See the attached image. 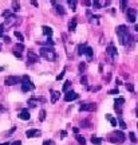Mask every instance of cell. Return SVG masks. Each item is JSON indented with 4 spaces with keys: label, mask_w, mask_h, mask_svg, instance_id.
<instances>
[{
    "label": "cell",
    "mask_w": 138,
    "mask_h": 145,
    "mask_svg": "<svg viewBox=\"0 0 138 145\" xmlns=\"http://www.w3.org/2000/svg\"><path fill=\"white\" fill-rule=\"evenodd\" d=\"M22 51H24V44L23 43H17L14 47V55L17 56L19 59H22Z\"/></svg>",
    "instance_id": "obj_9"
},
{
    "label": "cell",
    "mask_w": 138,
    "mask_h": 145,
    "mask_svg": "<svg viewBox=\"0 0 138 145\" xmlns=\"http://www.w3.org/2000/svg\"><path fill=\"white\" fill-rule=\"evenodd\" d=\"M4 42H6V43H9V42H11V39H9L8 36H4Z\"/></svg>",
    "instance_id": "obj_45"
},
{
    "label": "cell",
    "mask_w": 138,
    "mask_h": 145,
    "mask_svg": "<svg viewBox=\"0 0 138 145\" xmlns=\"http://www.w3.org/2000/svg\"><path fill=\"white\" fill-rule=\"evenodd\" d=\"M39 54H40V56H43L46 61H55L56 59V52H55V50L52 48V47H42L40 50H39Z\"/></svg>",
    "instance_id": "obj_2"
},
{
    "label": "cell",
    "mask_w": 138,
    "mask_h": 145,
    "mask_svg": "<svg viewBox=\"0 0 138 145\" xmlns=\"http://www.w3.org/2000/svg\"><path fill=\"white\" fill-rule=\"evenodd\" d=\"M77 98H78V94L75 93V91H72V90H69V91H66V94H64V101L66 102H71Z\"/></svg>",
    "instance_id": "obj_10"
},
{
    "label": "cell",
    "mask_w": 138,
    "mask_h": 145,
    "mask_svg": "<svg viewBox=\"0 0 138 145\" xmlns=\"http://www.w3.org/2000/svg\"><path fill=\"white\" fill-rule=\"evenodd\" d=\"M109 94H111V96H114V94H118V89H114V90H110Z\"/></svg>",
    "instance_id": "obj_41"
},
{
    "label": "cell",
    "mask_w": 138,
    "mask_h": 145,
    "mask_svg": "<svg viewBox=\"0 0 138 145\" xmlns=\"http://www.w3.org/2000/svg\"><path fill=\"white\" fill-rule=\"evenodd\" d=\"M107 55L110 56L111 59H115L118 56V51H117V47L114 46V43H109V46H107Z\"/></svg>",
    "instance_id": "obj_5"
},
{
    "label": "cell",
    "mask_w": 138,
    "mask_h": 145,
    "mask_svg": "<svg viewBox=\"0 0 138 145\" xmlns=\"http://www.w3.org/2000/svg\"><path fill=\"white\" fill-rule=\"evenodd\" d=\"M26 136L27 137H38V136H40V132L38 130V129H30V130L26 132Z\"/></svg>",
    "instance_id": "obj_15"
},
{
    "label": "cell",
    "mask_w": 138,
    "mask_h": 145,
    "mask_svg": "<svg viewBox=\"0 0 138 145\" xmlns=\"http://www.w3.org/2000/svg\"><path fill=\"white\" fill-rule=\"evenodd\" d=\"M137 126H138V125H137Z\"/></svg>",
    "instance_id": "obj_56"
},
{
    "label": "cell",
    "mask_w": 138,
    "mask_h": 145,
    "mask_svg": "<svg viewBox=\"0 0 138 145\" xmlns=\"http://www.w3.org/2000/svg\"><path fill=\"white\" fill-rule=\"evenodd\" d=\"M64 72H66V69H63V71L59 74V75L56 77V81H61V79H63V77H64Z\"/></svg>",
    "instance_id": "obj_35"
},
{
    "label": "cell",
    "mask_w": 138,
    "mask_h": 145,
    "mask_svg": "<svg viewBox=\"0 0 138 145\" xmlns=\"http://www.w3.org/2000/svg\"><path fill=\"white\" fill-rule=\"evenodd\" d=\"M19 118L23 120V121H28V120L31 118V114H30L28 109H23V110L20 112V114H19Z\"/></svg>",
    "instance_id": "obj_12"
},
{
    "label": "cell",
    "mask_w": 138,
    "mask_h": 145,
    "mask_svg": "<svg viewBox=\"0 0 138 145\" xmlns=\"http://www.w3.org/2000/svg\"><path fill=\"white\" fill-rule=\"evenodd\" d=\"M38 61H39V55L30 50V51L27 52V63H28V64H34V63H36Z\"/></svg>",
    "instance_id": "obj_6"
},
{
    "label": "cell",
    "mask_w": 138,
    "mask_h": 145,
    "mask_svg": "<svg viewBox=\"0 0 138 145\" xmlns=\"http://www.w3.org/2000/svg\"><path fill=\"white\" fill-rule=\"evenodd\" d=\"M61 134H62V136H63V137H66V136H67V133H66V132H64V130H62V132H61Z\"/></svg>",
    "instance_id": "obj_49"
},
{
    "label": "cell",
    "mask_w": 138,
    "mask_h": 145,
    "mask_svg": "<svg viewBox=\"0 0 138 145\" xmlns=\"http://www.w3.org/2000/svg\"><path fill=\"white\" fill-rule=\"evenodd\" d=\"M119 1H121V9H122V11H126V7H127V0H119Z\"/></svg>",
    "instance_id": "obj_27"
},
{
    "label": "cell",
    "mask_w": 138,
    "mask_h": 145,
    "mask_svg": "<svg viewBox=\"0 0 138 145\" xmlns=\"http://www.w3.org/2000/svg\"><path fill=\"white\" fill-rule=\"evenodd\" d=\"M81 112H94L97 110V104H82L79 107Z\"/></svg>",
    "instance_id": "obj_7"
},
{
    "label": "cell",
    "mask_w": 138,
    "mask_h": 145,
    "mask_svg": "<svg viewBox=\"0 0 138 145\" xmlns=\"http://www.w3.org/2000/svg\"><path fill=\"white\" fill-rule=\"evenodd\" d=\"M92 7H94V8H97V9L102 8V6L99 4V1H98V0H92Z\"/></svg>",
    "instance_id": "obj_31"
},
{
    "label": "cell",
    "mask_w": 138,
    "mask_h": 145,
    "mask_svg": "<svg viewBox=\"0 0 138 145\" xmlns=\"http://www.w3.org/2000/svg\"><path fill=\"white\" fill-rule=\"evenodd\" d=\"M137 40H138V39H137Z\"/></svg>",
    "instance_id": "obj_55"
},
{
    "label": "cell",
    "mask_w": 138,
    "mask_h": 145,
    "mask_svg": "<svg viewBox=\"0 0 138 145\" xmlns=\"http://www.w3.org/2000/svg\"><path fill=\"white\" fill-rule=\"evenodd\" d=\"M0 145H9V142H3V144H0Z\"/></svg>",
    "instance_id": "obj_51"
},
{
    "label": "cell",
    "mask_w": 138,
    "mask_h": 145,
    "mask_svg": "<svg viewBox=\"0 0 138 145\" xmlns=\"http://www.w3.org/2000/svg\"><path fill=\"white\" fill-rule=\"evenodd\" d=\"M46 110H40V116H39V121H44L46 120Z\"/></svg>",
    "instance_id": "obj_32"
},
{
    "label": "cell",
    "mask_w": 138,
    "mask_h": 145,
    "mask_svg": "<svg viewBox=\"0 0 138 145\" xmlns=\"http://www.w3.org/2000/svg\"><path fill=\"white\" fill-rule=\"evenodd\" d=\"M31 4H32V6H35V7H38V1H36V0H31Z\"/></svg>",
    "instance_id": "obj_46"
},
{
    "label": "cell",
    "mask_w": 138,
    "mask_h": 145,
    "mask_svg": "<svg viewBox=\"0 0 138 145\" xmlns=\"http://www.w3.org/2000/svg\"><path fill=\"white\" fill-rule=\"evenodd\" d=\"M91 142H92L94 145H101V144H102V140L99 138V137H97V136H92V137H91Z\"/></svg>",
    "instance_id": "obj_22"
},
{
    "label": "cell",
    "mask_w": 138,
    "mask_h": 145,
    "mask_svg": "<svg viewBox=\"0 0 138 145\" xmlns=\"http://www.w3.org/2000/svg\"><path fill=\"white\" fill-rule=\"evenodd\" d=\"M86 43H83V44H79V46H78V54H79V55H83L84 52H86Z\"/></svg>",
    "instance_id": "obj_20"
},
{
    "label": "cell",
    "mask_w": 138,
    "mask_h": 145,
    "mask_svg": "<svg viewBox=\"0 0 138 145\" xmlns=\"http://www.w3.org/2000/svg\"><path fill=\"white\" fill-rule=\"evenodd\" d=\"M43 145H51V141H50V140H46V141L43 142Z\"/></svg>",
    "instance_id": "obj_48"
},
{
    "label": "cell",
    "mask_w": 138,
    "mask_h": 145,
    "mask_svg": "<svg viewBox=\"0 0 138 145\" xmlns=\"http://www.w3.org/2000/svg\"><path fill=\"white\" fill-rule=\"evenodd\" d=\"M20 82H22V78H19L16 75H8L4 79V83L8 85V86H14V85H17V83H20Z\"/></svg>",
    "instance_id": "obj_4"
},
{
    "label": "cell",
    "mask_w": 138,
    "mask_h": 145,
    "mask_svg": "<svg viewBox=\"0 0 138 145\" xmlns=\"http://www.w3.org/2000/svg\"><path fill=\"white\" fill-rule=\"evenodd\" d=\"M106 118L109 120L110 122H111V125H113V126H117V125H118V121L114 118V117H111V116H110V114H106Z\"/></svg>",
    "instance_id": "obj_23"
},
{
    "label": "cell",
    "mask_w": 138,
    "mask_h": 145,
    "mask_svg": "<svg viewBox=\"0 0 138 145\" xmlns=\"http://www.w3.org/2000/svg\"><path fill=\"white\" fill-rule=\"evenodd\" d=\"M134 30H135V31H138V26H137V24L134 26Z\"/></svg>",
    "instance_id": "obj_50"
},
{
    "label": "cell",
    "mask_w": 138,
    "mask_h": 145,
    "mask_svg": "<svg viewBox=\"0 0 138 145\" xmlns=\"http://www.w3.org/2000/svg\"><path fill=\"white\" fill-rule=\"evenodd\" d=\"M84 55H87V59H91L92 55H94V52H92V48L91 47H86V52H84Z\"/></svg>",
    "instance_id": "obj_21"
},
{
    "label": "cell",
    "mask_w": 138,
    "mask_h": 145,
    "mask_svg": "<svg viewBox=\"0 0 138 145\" xmlns=\"http://www.w3.org/2000/svg\"><path fill=\"white\" fill-rule=\"evenodd\" d=\"M126 87H127L129 91H134V86H133L131 83H126Z\"/></svg>",
    "instance_id": "obj_38"
},
{
    "label": "cell",
    "mask_w": 138,
    "mask_h": 145,
    "mask_svg": "<svg viewBox=\"0 0 138 145\" xmlns=\"http://www.w3.org/2000/svg\"><path fill=\"white\" fill-rule=\"evenodd\" d=\"M70 86H71V82H70V81H66V82H64V85H63V89H62V91H63V93L69 91Z\"/></svg>",
    "instance_id": "obj_25"
},
{
    "label": "cell",
    "mask_w": 138,
    "mask_h": 145,
    "mask_svg": "<svg viewBox=\"0 0 138 145\" xmlns=\"http://www.w3.org/2000/svg\"><path fill=\"white\" fill-rule=\"evenodd\" d=\"M15 23H16V17H15L14 15H9V16H8V17H7V19H6V23H4L3 26L8 28V27H11L12 24H15Z\"/></svg>",
    "instance_id": "obj_14"
},
{
    "label": "cell",
    "mask_w": 138,
    "mask_h": 145,
    "mask_svg": "<svg viewBox=\"0 0 138 145\" xmlns=\"http://www.w3.org/2000/svg\"><path fill=\"white\" fill-rule=\"evenodd\" d=\"M51 3H52V6H54V8H55V11H56L58 15H64L66 14V9H64L61 4H58L55 0H51Z\"/></svg>",
    "instance_id": "obj_11"
},
{
    "label": "cell",
    "mask_w": 138,
    "mask_h": 145,
    "mask_svg": "<svg viewBox=\"0 0 138 145\" xmlns=\"http://www.w3.org/2000/svg\"><path fill=\"white\" fill-rule=\"evenodd\" d=\"M137 117H138V105H137Z\"/></svg>",
    "instance_id": "obj_52"
},
{
    "label": "cell",
    "mask_w": 138,
    "mask_h": 145,
    "mask_svg": "<svg viewBox=\"0 0 138 145\" xmlns=\"http://www.w3.org/2000/svg\"><path fill=\"white\" fill-rule=\"evenodd\" d=\"M9 145H22V141H19V140H17V141H14L12 144H9Z\"/></svg>",
    "instance_id": "obj_44"
},
{
    "label": "cell",
    "mask_w": 138,
    "mask_h": 145,
    "mask_svg": "<svg viewBox=\"0 0 138 145\" xmlns=\"http://www.w3.org/2000/svg\"><path fill=\"white\" fill-rule=\"evenodd\" d=\"M81 83H82V85H87V77H86V75H83V77L81 78Z\"/></svg>",
    "instance_id": "obj_37"
},
{
    "label": "cell",
    "mask_w": 138,
    "mask_h": 145,
    "mask_svg": "<svg viewBox=\"0 0 138 145\" xmlns=\"http://www.w3.org/2000/svg\"><path fill=\"white\" fill-rule=\"evenodd\" d=\"M35 89V85H32V82H26V83H22V91H24V93H27V91H30V90H34Z\"/></svg>",
    "instance_id": "obj_13"
},
{
    "label": "cell",
    "mask_w": 138,
    "mask_h": 145,
    "mask_svg": "<svg viewBox=\"0 0 138 145\" xmlns=\"http://www.w3.org/2000/svg\"><path fill=\"white\" fill-rule=\"evenodd\" d=\"M117 35H118V38H119V43L122 46H130L133 43V36L126 26H118Z\"/></svg>",
    "instance_id": "obj_1"
},
{
    "label": "cell",
    "mask_w": 138,
    "mask_h": 145,
    "mask_svg": "<svg viewBox=\"0 0 138 145\" xmlns=\"http://www.w3.org/2000/svg\"><path fill=\"white\" fill-rule=\"evenodd\" d=\"M59 97H61V93H59V91H54V90H51V104H55Z\"/></svg>",
    "instance_id": "obj_16"
},
{
    "label": "cell",
    "mask_w": 138,
    "mask_h": 145,
    "mask_svg": "<svg viewBox=\"0 0 138 145\" xmlns=\"http://www.w3.org/2000/svg\"><path fill=\"white\" fill-rule=\"evenodd\" d=\"M84 70H86V63H84V62H82V63L79 64V71H81V72H83Z\"/></svg>",
    "instance_id": "obj_36"
},
{
    "label": "cell",
    "mask_w": 138,
    "mask_h": 145,
    "mask_svg": "<svg viewBox=\"0 0 138 145\" xmlns=\"http://www.w3.org/2000/svg\"><path fill=\"white\" fill-rule=\"evenodd\" d=\"M77 17H72L71 20H70V23H69V30L70 31H75V28H77Z\"/></svg>",
    "instance_id": "obj_18"
},
{
    "label": "cell",
    "mask_w": 138,
    "mask_h": 145,
    "mask_svg": "<svg viewBox=\"0 0 138 145\" xmlns=\"http://www.w3.org/2000/svg\"><path fill=\"white\" fill-rule=\"evenodd\" d=\"M12 9L15 12H17L20 9V3H19V0H12Z\"/></svg>",
    "instance_id": "obj_19"
},
{
    "label": "cell",
    "mask_w": 138,
    "mask_h": 145,
    "mask_svg": "<svg viewBox=\"0 0 138 145\" xmlns=\"http://www.w3.org/2000/svg\"><path fill=\"white\" fill-rule=\"evenodd\" d=\"M3 35H4V26L0 24V36H3Z\"/></svg>",
    "instance_id": "obj_40"
},
{
    "label": "cell",
    "mask_w": 138,
    "mask_h": 145,
    "mask_svg": "<svg viewBox=\"0 0 138 145\" xmlns=\"http://www.w3.org/2000/svg\"><path fill=\"white\" fill-rule=\"evenodd\" d=\"M15 36H16V39H19V42H20V43H23L24 38H23V35H22L19 31H15Z\"/></svg>",
    "instance_id": "obj_28"
},
{
    "label": "cell",
    "mask_w": 138,
    "mask_h": 145,
    "mask_svg": "<svg viewBox=\"0 0 138 145\" xmlns=\"http://www.w3.org/2000/svg\"><path fill=\"white\" fill-rule=\"evenodd\" d=\"M125 138H126V137H125V134L122 133L121 130H115L114 133L111 134V137H110V141L111 142H117V144H122V142L125 141Z\"/></svg>",
    "instance_id": "obj_3"
},
{
    "label": "cell",
    "mask_w": 138,
    "mask_h": 145,
    "mask_svg": "<svg viewBox=\"0 0 138 145\" xmlns=\"http://www.w3.org/2000/svg\"><path fill=\"white\" fill-rule=\"evenodd\" d=\"M119 128H121V129H126L127 128L126 124H125V121L122 118H119Z\"/></svg>",
    "instance_id": "obj_34"
},
{
    "label": "cell",
    "mask_w": 138,
    "mask_h": 145,
    "mask_svg": "<svg viewBox=\"0 0 138 145\" xmlns=\"http://www.w3.org/2000/svg\"><path fill=\"white\" fill-rule=\"evenodd\" d=\"M98 19H99V17L98 16H90V23H94V24H98L99 23V20H98Z\"/></svg>",
    "instance_id": "obj_29"
},
{
    "label": "cell",
    "mask_w": 138,
    "mask_h": 145,
    "mask_svg": "<svg viewBox=\"0 0 138 145\" xmlns=\"http://www.w3.org/2000/svg\"><path fill=\"white\" fill-rule=\"evenodd\" d=\"M67 3H69L70 7H71L72 11H75V9H77V0H67Z\"/></svg>",
    "instance_id": "obj_24"
},
{
    "label": "cell",
    "mask_w": 138,
    "mask_h": 145,
    "mask_svg": "<svg viewBox=\"0 0 138 145\" xmlns=\"http://www.w3.org/2000/svg\"><path fill=\"white\" fill-rule=\"evenodd\" d=\"M77 141L79 142L81 145H86V140H84V137L79 136V134H77Z\"/></svg>",
    "instance_id": "obj_26"
},
{
    "label": "cell",
    "mask_w": 138,
    "mask_h": 145,
    "mask_svg": "<svg viewBox=\"0 0 138 145\" xmlns=\"http://www.w3.org/2000/svg\"><path fill=\"white\" fill-rule=\"evenodd\" d=\"M82 126H83V128H89V126H90V122H89V121H82Z\"/></svg>",
    "instance_id": "obj_39"
},
{
    "label": "cell",
    "mask_w": 138,
    "mask_h": 145,
    "mask_svg": "<svg viewBox=\"0 0 138 145\" xmlns=\"http://www.w3.org/2000/svg\"><path fill=\"white\" fill-rule=\"evenodd\" d=\"M129 137H130V141H131V142H137V138H135V134L133 133V132H130V133H129Z\"/></svg>",
    "instance_id": "obj_33"
},
{
    "label": "cell",
    "mask_w": 138,
    "mask_h": 145,
    "mask_svg": "<svg viewBox=\"0 0 138 145\" xmlns=\"http://www.w3.org/2000/svg\"><path fill=\"white\" fill-rule=\"evenodd\" d=\"M0 50H1V44H0Z\"/></svg>",
    "instance_id": "obj_54"
},
{
    "label": "cell",
    "mask_w": 138,
    "mask_h": 145,
    "mask_svg": "<svg viewBox=\"0 0 138 145\" xmlns=\"http://www.w3.org/2000/svg\"><path fill=\"white\" fill-rule=\"evenodd\" d=\"M91 91H98V90H101V86H95V87H91Z\"/></svg>",
    "instance_id": "obj_42"
},
{
    "label": "cell",
    "mask_w": 138,
    "mask_h": 145,
    "mask_svg": "<svg viewBox=\"0 0 138 145\" xmlns=\"http://www.w3.org/2000/svg\"><path fill=\"white\" fill-rule=\"evenodd\" d=\"M126 16H127V20H129L130 23H135L137 12H135L134 8H127V9H126Z\"/></svg>",
    "instance_id": "obj_8"
},
{
    "label": "cell",
    "mask_w": 138,
    "mask_h": 145,
    "mask_svg": "<svg viewBox=\"0 0 138 145\" xmlns=\"http://www.w3.org/2000/svg\"><path fill=\"white\" fill-rule=\"evenodd\" d=\"M42 30H43V34L46 35V36H48V38H51V35H52V28L48 26H43L42 27Z\"/></svg>",
    "instance_id": "obj_17"
},
{
    "label": "cell",
    "mask_w": 138,
    "mask_h": 145,
    "mask_svg": "<svg viewBox=\"0 0 138 145\" xmlns=\"http://www.w3.org/2000/svg\"><path fill=\"white\" fill-rule=\"evenodd\" d=\"M9 15H12V14H11V12H9V11H4L3 16H4V17H8V16H9Z\"/></svg>",
    "instance_id": "obj_43"
},
{
    "label": "cell",
    "mask_w": 138,
    "mask_h": 145,
    "mask_svg": "<svg viewBox=\"0 0 138 145\" xmlns=\"http://www.w3.org/2000/svg\"><path fill=\"white\" fill-rule=\"evenodd\" d=\"M114 104H117V105H123L125 104V98H115L114 99Z\"/></svg>",
    "instance_id": "obj_30"
},
{
    "label": "cell",
    "mask_w": 138,
    "mask_h": 145,
    "mask_svg": "<svg viewBox=\"0 0 138 145\" xmlns=\"http://www.w3.org/2000/svg\"><path fill=\"white\" fill-rule=\"evenodd\" d=\"M1 70H3V67H0V71H1Z\"/></svg>",
    "instance_id": "obj_53"
},
{
    "label": "cell",
    "mask_w": 138,
    "mask_h": 145,
    "mask_svg": "<svg viewBox=\"0 0 138 145\" xmlns=\"http://www.w3.org/2000/svg\"><path fill=\"white\" fill-rule=\"evenodd\" d=\"M84 6H91V1L90 0H84Z\"/></svg>",
    "instance_id": "obj_47"
}]
</instances>
